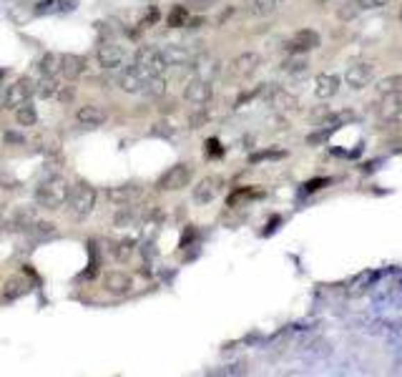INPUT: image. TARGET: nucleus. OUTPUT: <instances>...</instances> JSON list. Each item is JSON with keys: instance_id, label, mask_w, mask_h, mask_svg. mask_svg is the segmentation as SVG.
<instances>
[{"instance_id": "nucleus-1", "label": "nucleus", "mask_w": 402, "mask_h": 377, "mask_svg": "<svg viewBox=\"0 0 402 377\" xmlns=\"http://www.w3.org/2000/svg\"><path fill=\"white\" fill-rule=\"evenodd\" d=\"M68 184L63 176H51V179H43L38 184V189H35V204L43 206V209H51V212H56V209H60V206L66 204L68 199Z\"/></svg>"}, {"instance_id": "nucleus-2", "label": "nucleus", "mask_w": 402, "mask_h": 377, "mask_svg": "<svg viewBox=\"0 0 402 377\" xmlns=\"http://www.w3.org/2000/svg\"><path fill=\"white\" fill-rule=\"evenodd\" d=\"M66 206H68V214H71L73 219H78V221L91 217L93 206H96V189H93L91 184H86V181L76 184L71 192H68Z\"/></svg>"}, {"instance_id": "nucleus-3", "label": "nucleus", "mask_w": 402, "mask_h": 377, "mask_svg": "<svg viewBox=\"0 0 402 377\" xmlns=\"http://www.w3.org/2000/svg\"><path fill=\"white\" fill-rule=\"evenodd\" d=\"M133 66L139 68V73L144 78H156V76H164L169 63H166L164 53L153 46H141L133 56Z\"/></svg>"}, {"instance_id": "nucleus-4", "label": "nucleus", "mask_w": 402, "mask_h": 377, "mask_svg": "<svg viewBox=\"0 0 402 377\" xmlns=\"http://www.w3.org/2000/svg\"><path fill=\"white\" fill-rule=\"evenodd\" d=\"M259 66H262V56L259 53H251V51L249 53H242L226 66V78L229 81H246L259 71Z\"/></svg>"}, {"instance_id": "nucleus-5", "label": "nucleus", "mask_w": 402, "mask_h": 377, "mask_svg": "<svg viewBox=\"0 0 402 377\" xmlns=\"http://www.w3.org/2000/svg\"><path fill=\"white\" fill-rule=\"evenodd\" d=\"M375 63L369 60H357V63H350L347 71H344V83L352 88V91H362L367 88L372 81H375Z\"/></svg>"}, {"instance_id": "nucleus-6", "label": "nucleus", "mask_w": 402, "mask_h": 377, "mask_svg": "<svg viewBox=\"0 0 402 377\" xmlns=\"http://www.w3.org/2000/svg\"><path fill=\"white\" fill-rule=\"evenodd\" d=\"M192 184V166L189 164H176L171 166L169 171L161 174V179H158V189L161 192H181L186 186Z\"/></svg>"}, {"instance_id": "nucleus-7", "label": "nucleus", "mask_w": 402, "mask_h": 377, "mask_svg": "<svg viewBox=\"0 0 402 377\" xmlns=\"http://www.w3.org/2000/svg\"><path fill=\"white\" fill-rule=\"evenodd\" d=\"M35 96V81L28 78V76H23V78H18L13 83V86H8V93H6V108H18L23 106V103H28V101Z\"/></svg>"}, {"instance_id": "nucleus-8", "label": "nucleus", "mask_w": 402, "mask_h": 377, "mask_svg": "<svg viewBox=\"0 0 402 377\" xmlns=\"http://www.w3.org/2000/svg\"><path fill=\"white\" fill-rule=\"evenodd\" d=\"M319 43H322V38H319V33L317 31H312V28H302V31H297V33L292 35L290 40H287V53H310V51H315V48H319Z\"/></svg>"}, {"instance_id": "nucleus-9", "label": "nucleus", "mask_w": 402, "mask_h": 377, "mask_svg": "<svg viewBox=\"0 0 402 377\" xmlns=\"http://www.w3.org/2000/svg\"><path fill=\"white\" fill-rule=\"evenodd\" d=\"M375 113L383 124H395L402 116V96L400 93H385L383 99L377 101Z\"/></svg>"}, {"instance_id": "nucleus-10", "label": "nucleus", "mask_w": 402, "mask_h": 377, "mask_svg": "<svg viewBox=\"0 0 402 377\" xmlns=\"http://www.w3.org/2000/svg\"><path fill=\"white\" fill-rule=\"evenodd\" d=\"M211 96H214L211 81L199 78V76H194L184 88V99L189 101V103H194V106H206V103L211 101Z\"/></svg>"}, {"instance_id": "nucleus-11", "label": "nucleus", "mask_w": 402, "mask_h": 377, "mask_svg": "<svg viewBox=\"0 0 402 377\" xmlns=\"http://www.w3.org/2000/svg\"><path fill=\"white\" fill-rule=\"evenodd\" d=\"M96 58L103 68H121L126 63V48L119 43H101Z\"/></svg>"}, {"instance_id": "nucleus-12", "label": "nucleus", "mask_w": 402, "mask_h": 377, "mask_svg": "<svg viewBox=\"0 0 402 377\" xmlns=\"http://www.w3.org/2000/svg\"><path fill=\"white\" fill-rule=\"evenodd\" d=\"M221 184H224V181L219 179V176H206V179H201L194 186V201H196V204H211V201L221 194Z\"/></svg>"}, {"instance_id": "nucleus-13", "label": "nucleus", "mask_w": 402, "mask_h": 377, "mask_svg": "<svg viewBox=\"0 0 402 377\" xmlns=\"http://www.w3.org/2000/svg\"><path fill=\"white\" fill-rule=\"evenodd\" d=\"M352 119V113H337V116H330V119L324 121L322 124V128H319V131H315V133H310V136H307V144H322V141H327L332 136V133L337 131V128H340V126L344 124V121H350Z\"/></svg>"}, {"instance_id": "nucleus-14", "label": "nucleus", "mask_w": 402, "mask_h": 377, "mask_svg": "<svg viewBox=\"0 0 402 377\" xmlns=\"http://www.w3.org/2000/svg\"><path fill=\"white\" fill-rule=\"evenodd\" d=\"M340 93V76L337 73H319L315 78V96L317 99H335Z\"/></svg>"}, {"instance_id": "nucleus-15", "label": "nucleus", "mask_w": 402, "mask_h": 377, "mask_svg": "<svg viewBox=\"0 0 402 377\" xmlns=\"http://www.w3.org/2000/svg\"><path fill=\"white\" fill-rule=\"evenodd\" d=\"M83 71H86V58H83V56L60 53V71H58V76H63L66 81H76Z\"/></svg>"}, {"instance_id": "nucleus-16", "label": "nucleus", "mask_w": 402, "mask_h": 377, "mask_svg": "<svg viewBox=\"0 0 402 377\" xmlns=\"http://www.w3.org/2000/svg\"><path fill=\"white\" fill-rule=\"evenodd\" d=\"M108 199H111L116 206H133L141 199V189L133 184L113 186V189H108Z\"/></svg>"}, {"instance_id": "nucleus-17", "label": "nucleus", "mask_w": 402, "mask_h": 377, "mask_svg": "<svg viewBox=\"0 0 402 377\" xmlns=\"http://www.w3.org/2000/svg\"><path fill=\"white\" fill-rule=\"evenodd\" d=\"M146 81L149 78H144L136 66H128L126 71L119 73V86H121V91H126V93H141Z\"/></svg>"}, {"instance_id": "nucleus-18", "label": "nucleus", "mask_w": 402, "mask_h": 377, "mask_svg": "<svg viewBox=\"0 0 402 377\" xmlns=\"http://www.w3.org/2000/svg\"><path fill=\"white\" fill-rule=\"evenodd\" d=\"M161 53H164L169 66H186V63L194 60V53L186 46H181V43H169L166 48H161Z\"/></svg>"}, {"instance_id": "nucleus-19", "label": "nucleus", "mask_w": 402, "mask_h": 377, "mask_svg": "<svg viewBox=\"0 0 402 377\" xmlns=\"http://www.w3.org/2000/svg\"><path fill=\"white\" fill-rule=\"evenodd\" d=\"M271 108L277 113H294L299 108V101L297 96H292L290 91H284V88H274V93H271Z\"/></svg>"}, {"instance_id": "nucleus-20", "label": "nucleus", "mask_w": 402, "mask_h": 377, "mask_svg": "<svg viewBox=\"0 0 402 377\" xmlns=\"http://www.w3.org/2000/svg\"><path fill=\"white\" fill-rule=\"evenodd\" d=\"M76 121H78L81 126L96 128V126L106 124V111L101 106H93V103H88V106H81L78 111H76Z\"/></svg>"}, {"instance_id": "nucleus-21", "label": "nucleus", "mask_w": 402, "mask_h": 377, "mask_svg": "<svg viewBox=\"0 0 402 377\" xmlns=\"http://www.w3.org/2000/svg\"><path fill=\"white\" fill-rule=\"evenodd\" d=\"M103 285L111 294H126V292H131L133 279L126 271H108L103 277Z\"/></svg>"}, {"instance_id": "nucleus-22", "label": "nucleus", "mask_w": 402, "mask_h": 377, "mask_svg": "<svg viewBox=\"0 0 402 377\" xmlns=\"http://www.w3.org/2000/svg\"><path fill=\"white\" fill-rule=\"evenodd\" d=\"M28 292H31V282L26 277H10L3 287V299L6 302H15V299L26 297Z\"/></svg>"}, {"instance_id": "nucleus-23", "label": "nucleus", "mask_w": 402, "mask_h": 377, "mask_svg": "<svg viewBox=\"0 0 402 377\" xmlns=\"http://www.w3.org/2000/svg\"><path fill=\"white\" fill-rule=\"evenodd\" d=\"M26 232H28V237L35 239V242H46V239L56 237V234H58V229H56V224H53V221H38V219H35V221L28 226Z\"/></svg>"}, {"instance_id": "nucleus-24", "label": "nucleus", "mask_w": 402, "mask_h": 377, "mask_svg": "<svg viewBox=\"0 0 402 377\" xmlns=\"http://www.w3.org/2000/svg\"><path fill=\"white\" fill-rule=\"evenodd\" d=\"M35 221V209L33 206H18L10 217V226L13 229H28Z\"/></svg>"}, {"instance_id": "nucleus-25", "label": "nucleus", "mask_w": 402, "mask_h": 377, "mask_svg": "<svg viewBox=\"0 0 402 377\" xmlns=\"http://www.w3.org/2000/svg\"><path fill=\"white\" fill-rule=\"evenodd\" d=\"M58 76H48V73H43V78L35 83V93L40 99H53L58 93Z\"/></svg>"}, {"instance_id": "nucleus-26", "label": "nucleus", "mask_w": 402, "mask_h": 377, "mask_svg": "<svg viewBox=\"0 0 402 377\" xmlns=\"http://www.w3.org/2000/svg\"><path fill=\"white\" fill-rule=\"evenodd\" d=\"M194 73H196L199 78H206L211 81L214 76L219 73V63L214 58H199L196 66H194Z\"/></svg>"}, {"instance_id": "nucleus-27", "label": "nucleus", "mask_w": 402, "mask_h": 377, "mask_svg": "<svg viewBox=\"0 0 402 377\" xmlns=\"http://www.w3.org/2000/svg\"><path fill=\"white\" fill-rule=\"evenodd\" d=\"M307 66H310V60L304 58L302 53H292V58H287L282 63V71L290 73V76H292V73H294V76H299V73L307 71Z\"/></svg>"}, {"instance_id": "nucleus-28", "label": "nucleus", "mask_w": 402, "mask_h": 377, "mask_svg": "<svg viewBox=\"0 0 402 377\" xmlns=\"http://www.w3.org/2000/svg\"><path fill=\"white\" fill-rule=\"evenodd\" d=\"M15 121H18V126H35V121H38V113H35V108H33V103H31V101L15 108Z\"/></svg>"}, {"instance_id": "nucleus-29", "label": "nucleus", "mask_w": 402, "mask_h": 377, "mask_svg": "<svg viewBox=\"0 0 402 377\" xmlns=\"http://www.w3.org/2000/svg\"><path fill=\"white\" fill-rule=\"evenodd\" d=\"M377 93H380V96H385V93H400L402 96V73L387 76V78L380 81V83H377Z\"/></svg>"}, {"instance_id": "nucleus-30", "label": "nucleus", "mask_w": 402, "mask_h": 377, "mask_svg": "<svg viewBox=\"0 0 402 377\" xmlns=\"http://www.w3.org/2000/svg\"><path fill=\"white\" fill-rule=\"evenodd\" d=\"M166 23L171 28H184L186 23H189V8L186 6H174L171 13H169V18H166Z\"/></svg>"}, {"instance_id": "nucleus-31", "label": "nucleus", "mask_w": 402, "mask_h": 377, "mask_svg": "<svg viewBox=\"0 0 402 377\" xmlns=\"http://www.w3.org/2000/svg\"><path fill=\"white\" fill-rule=\"evenodd\" d=\"M40 73H48V76H58L60 71V53H46L40 58Z\"/></svg>"}, {"instance_id": "nucleus-32", "label": "nucleus", "mask_w": 402, "mask_h": 377, "mask_svg": "<svg viewBox=\"0 0 402 377\" xmlns=\"http://www.w3.org/2000/svg\"><path fill=\"white\" fill-rule=\"evenodd\" d=\"M166 91V81L164 76H156V78H149L144 83V96H151V99H156V96H161V93Z\"/></svg>"}, {"instance_id": "nucleus-33", "label": "nucleus", "mask_w": 402, "mask_h": 377, "mask_svg": "<svg viewBox=\"0 0 402 377\" xmlns=\"http://www.w3.org/2000/svg\"><path fill=\"white\" fill-rule=\"evenodd\" d=\"M51 176H63V159L60 156H53L43 166V179H51Z\"/></svg>"}, {"instance_id": "nucleus-34", "label": "nucleus", "mask_w": 402, "mask_h": 377, "mask_svg": "<svg viewBox=\"0 0 402 377\" xmlns=\"http://www.w3.org/2000/svg\"><path fill=\"white\" fill-rule=\"evenodd\" d=\"M88 251H91V265H88V269L83 271V277L93 279L96 274H99V265H101V257H99V249H96V242H88Z\"/></svg>"}, {"instance_id": "nucleus-35", "label": "nucleus", "mask_w": 402, "mask_h": 377, "mask_svg": "<svg viewBox=\"0 0 402 377\" xmlns=\"http://www.w3.org/2000/svg\"><path fill=\"white\" fill-rule=\"evenodd\" d=\"M35 13H38V15L60 13V3H58V0H40L38 6H35Z\"/></svg>"}, {"instance_id": "nucleus-36", "label": "nucleus", "mask_w": 402, "mask_h": 377, "mask_svg": "<svg viewBox=\"0 0 402 377\" xmlns=\"http://www.w3.org/2000/svg\"><path fill=\"white\" fill-rule=\"evenodd\" d=\"M360 13H362V10L357 8L355 0H347V3H344V6L340 8V18H342V20H352V18H357Z\"/></svg>"}, {"instance_id": "nucleus-37", "label": "nucleus", "mask_w": 402, "mask_h": 377, "mask_svg": "<svg viewBox=\"0 0 402 377\" xmlns=\"http://www.w3.org/2000/svg\"><path fill=\"white\" fill-rule=\"evenodd\" d=\"M113 257L119 259V262H126V259L131 257V251H133V246H131V242H119V244L113 246Z\"/></svg>"}, {"instance_id": "nucleus-38", "label": "nucleus", "mask_w": 402, "mask_h": 377, "mask_svg": "<svg viewBox=\"0 0 402 377\" xmlns=\"http://www.w3.org/2000/svg\"><path fill=\"white\" fill-rule=\"evenodd\" d=\"M357 3V8L360 10H377V8H385V6H390V0H355Z\"/></svg>"}, {"instance_id": "nucleus-39", "label": "nucleus", "mask_w": 402, "mask_h": 377, "mask_svg": "<svg viewBox=\"0 0 402 377\" xmlns=\"http://www.w3.org/2000/svg\"><path fill=\"white\" fill-rule=\"evenodd\" d=\"M206 153H209V156H221L224 149H221V144H219L217 139H209L206 141Z\"/></svg>"}, {"instance_id": "nucleus-40", "label": "nucleus", "mask_w": 402, "mask_h": 377, "mask_svg": "<svg viewBox=\"0 0 402 377\" xmlns=\"http://www.w3.org/2000/svg\"><path fill=\"white\" fill-rule=\"evenodd\" d=\"M189 6L196 10H209L211 6H217V0H189Z\"/></svg>"}, {"instance_id": "nucleus-41", "label": "nucleus", "mask_w": 402, "mask_h": 377, "mask_svg": "<svg viewBox=\"0 0 402 377\" xmlns=\"http://www.w3.org/2000/svg\"><path fill=\"white\" fill-rule=\"evenodd\" d=\"M277 0H257V13H269Z\"/></svg>"}, {"instance_id": "nucleus-42", "label": "nucleus", "mask_w": 402, "mask_h": 377, "mask_svg": "<svg viewBox=\"0 0 402 377\" xmlns=\"http://www.w3.org/2000/svg\"><path fill=\"white\" fill-rule=\"evenodd\" d=\"M60 3V13H71V10H76V6H78V0H58Z\"/></svg>"}, {"instance_id": "nucleus-43", "label": "nucleus", "mask_w": 402, "mask_h": 377, "mask_svg": "<svg viewBox=\"0 0 402 377\" xmlns=\"http://www.w3.org/2000/svg\"><path fill=\"white\" fill-rule=\"evenodd\" d=\"M324 184H330L327 179H317V181H310V184L304 186V192H317V189H322Z\"/></svg>"}, {"instance_id": "nucleus-44", "label": "nucleus", "mask_w": 402, "mask_h": 377, "mask_svg": "<svg viewBox=\"0 0 402 377\" xmlns=\"http://www.w3.org/2000/svg\"><path fill=\"white\" fill-rule=\"evenodd\" d=\"M204 121H206V113H196V116H192V128H201Z\"/></svg>"}, {"instance_id": "nucleus-45", "label": "nucleus", "mask_w": 402, "mask_h": 377, "mask_svg": "<svg viewBox=\"0 0 402 377\" xmlns=\"http://www.w3.org/2000/svg\"><path fill=\"white\" fill-rule=\"evenodd\" d=\"M6 141H10V144H26V139L18 136V133H6Z\"/></svg>"}, {"instance_id": "nucleus-46", "label": "nucleus", "mask_w": 402, "mask_h": 377, "mask_svg": "<svg viewBox=\"0 0 402 377\" xmlns=\"http://www.w3.org/2000/svg\"><path fill=\"white\" fill-rule=\"evenodd\" d=\"M6 221H8V217H6V206H0V229H6Z\"/></svg>"}, {"instance_id": "nucleus-47", "label": "nucleus", "mask_w": 402, "mask_h": 377, "mask_svg": "<svg viewBox=\"0 0 402 377\" xmlns=\"http://www.w3.org/2000/svg\"><path fill=\"white\" fill-rule=\"evenodd\" d=\"M6 81V68H0V83Z\"/></svg>"}, {"instance_id": "nucleus-48", "label": "nucleus", "mask_w": 402, "mask_h": 377, "mask_svg": "<svg viewBox=\"0 0 402 377\" xmlns=\"http://www.w3.org/2000/svg\"><path fill=\"white\" fill-rule=\"evenodd\" d=\"M400 20H402V13H400Z\"/></svg>"}, {"instance_id": "nucleus-49", "label": "nucleus", "mask_w": 402, "mask_h": 377, "mask_svg": "<svg viewBox=\"0 0 402 377\" xmlns=\"http://www.w3.org/2000/svg\"><path fill=\"white\" fill-rule=\"evenodd\" d=\"M0 108H3V106H0Z\"/></svg>"}]
</instances>
